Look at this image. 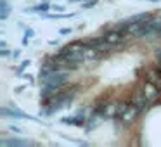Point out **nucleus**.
<instances>
[{"label":"nucleus","instance_id":"obj_1","mask_svg":"<svg viewBox=\"0 0 161 147\" xmlns=\"http://www.w3.org/2000/svg\"><path fill=\"white\" fill-rule=\"evenodd\" d=\"M142 92H144V95L147 97V101L153 104V102H156L158 99H159V95H161V87H159V85H156L154 81H151V80H146Z\"/></svg>","mask_w":161,"mask_h":147},{"label":"nucleus","instance_id":"obj_2","mask_svg":"<svg viewBox=\"0 0 161 147\" xmlns=\"http://www.w3.org/2000/svg\"><path fill=\"white\" fill-rule=\"evenodd\" d=\"M130 102H132V106H135V107L139 109L140 114H142L144 111H147V109L151 107V102L147 101V97L144 95V92H142V90L133 92V95H132V99H130Z\"/></svg>","mask_w":161,"mask_h":147},{"label":"nucleus","instance_id":"obj_3","mask_svg":"<svg viewBox=\"0 0 161 147\" xmlns=\"http://www.w3.org/2000/svg\"><path fill=\"white\" fill-rule=\"evenodd\" d=\"M139 116H140V111L135 107V106H132V102H130V107L126 109L125 112H121L118 118H119V121H121L123 125H132V123L137 121Z\"/></svg>","mask_w":161,"mask_h":147},{"label":"nucleus","instance_id":"obj_4","mask_svg":"<svg viewBox=\"0 0 161 147\" xmlns=\"http://www.w3.org/2000/svg\"><path fill=\"white\" fill-rule=\"evenodd\" d=\"M0 114L7 116V118H14V119H35L33 116L23 112L21 109L14 107V106H11V107H2V109H0Z\"/></svg>","mask_w":161,"mask_h":147},{"label":"nucleus","instance_id":"obj_5","mask_svg":"<svg viewBox=\"0 0 161 147\" xmlns=\"http://www.w3.org/2000/svg\"><path fill=\"white\" fill-rule=\"evenodd\" d=\"M102 116H104L106 119L109 118H118L119 116V111H118V102L116 101H108V104H106L104 111H102Z\"/></svg>","mask_w":161,"mask_h":147},{"label":"nucleus","instance_id":"obj_6","mask_svg":"<svg viewBox=\"0 0 161 147\" xmlns=\"http://www.w3.org/2000/svg\"><path fill=\"white\" fill-rule=\"evenodd\" d=\"M147 80L154 81L156 85H159L161 87V68H151L149 71H147Z\"/></svg>","mask_w":161,"mask_h":147},{"label":"nucleus","instance_id":"obj_7","mask_svg":"<svg viewBox=\"0 0 161 147\" xmlns=\"http://www.w3.org/2000/svg\"><path fill=\"white\" fill-rule=\"evenodd\" d=\"M49 9H52V5H49V2H45V0H43L42 4H36L35 7L23 9V12H38V14H43V12H47Z\"/></svg>","mask_w":161,"mask_h":147},{"label":"nucleus","instance_id":"obj_8","mask_svg":"<svg viewBox=\"0 0 161 147\" xmlns=\"http://www.w3.org/2000/svg\"><path fill=\"white\" fill-rule=\"evenodd\" d=\"M31 142L28 140H19V139H7V140H2V145L4 147H25L30 145Z\"/></svg>","mask_w":161,"mask_h":147},{"label":"nucleus","instance_id":"obj_9","mask_svg":"<svg viewBox=\"0 0 161 147\" xmlns=\"http://www.w3.org/2000/svg\"><path fill=\"white\" fill-rule=\"evenodd\" d=\"M0 4H2V12H0V19L5 21L9 18V12H11V7H9L7 0H0Z\"/></svg>","mask_w":161,"mask_h":147},{"label":"nucleus","instance_id":"obj_10","mask_svg":"<svg viewBox=\"0 0 161 147\" xmlns=\"http://www.w3.org/2000/svg\"><path fill=\"white\" fill-rule=\"evenodd\" d=\"M99 0H85L83 4H81V9H92L94 5H97Z\"/></svg>","mask_w":161,"mask_h":147},{"label":"nucleus","instance_id":"obj_11","mask_svg":"<svg viewBox=\"0 0 161 147\" xmlns=\"http://www.w3.org/2000/svg\"><path fill=\"white\" fill-rule=\"evenodd\" d=\"M30 64H31V63H30V59H28V61H23V63H21V66H19V68H18V69H16V74H21V73H23V71H25V69H26V68H28V66H30Z\"/></svg>","mask_w":161,"mask_h":147},{"label":"nucleus","instance_id":"obj_12","mask_svg":"<svg viewBox=\"0 0 161 147\" xmlns=\"http://www.w3.org/2000/svg\"><path fill=\"white\" fill-rule=\"evenodd\" d=\"M61 121H63L64 125H75V116H66V118H63Z\"/></svg>","mask_w":161,"mask_h":147},{"label":"nucleus","instance_id":"obj_13","mask_svg":"<svg viewBox=\"0 0 161 147\" xmlns=\"http://www.w3.org/2000/svg\"><path fill=\"white\" fill-rule=\"evenodd\" d=\"M25 36H28V38H33V36H35V31H33V28H28L25 31Z\"/></svg>","mask_w":161,"mask_h":147},{"label":"nucleus","instance_id":"obj_14","mask_svg":"<svg viewBox=\"0 0 161 147\" xmlns=\"http://www.w3.org/2000/svg\"><path fill=\"white\" fill-rule=\"evenodd\" d=\"M0 56H2V57H7V56H12V52H9L7 49H2V50H0Z\"/></svg>","mask_w":161,"mask_h":147},{"label":"nucleus","instance_id":"obj_15","mask_svg":"<svg viewBox=\"0 0 161 147\" xmlns=\"http://www.w3.org/2000/svg\"><path fill=\"white\" fill-rule=\"evenodd\" d=\"M52 11H56V12H63V11H64V7H63V5H52Z\"/></svg>","mask_w":161,"mask_h":147},{"label":"nucleus","instance_id":"obj_16","mask_svg":"<svg viewBox=\"0 0 161 147\" xmlns=\"http://www.w3.org/2000/svg\"><path fill=\"white\" fill-rule=\"evenodd\" d=\"M59 33H61V35H69V33H71V28H63Z\"/></svg>","mask_w":161,"mask_h":147},{"label":"nucleus","instance_id":"obj_17","mask_svg":"<svg viewBox=\"0 0 161 147\" xmlns=\"http://www.w3.org/2000/svg\"><path fill=\"white\" fill-rule=\"evenodd\" d=\"M9 128H11L12 132H16V133H21V128H18V126H14V125H11Z\"/></svg>","mask_w":161,"mask_h":147},{"label":"nucleus","instance_id":"obj_18","mask_svg":"<svg viewBox=\"0 0 161 147\" xmlns=\"http://www.w3.org/2000/svg\"><path fill=\"white\" fill-rule=\"evenodd\" d=\"M19 54H21V50H14V52H12V57L16 59V57H19Z\"/></svg>","mask_w":161,"mask_h":147},{"label":"nucleus","instance_id":"obj_19","mask_svg":"<svg viewBox=\"0 0 161 147\" xmlns=\"http://www.w3.org/2000/svg\"><path fill=\"white\" fill-rule=\"evenodd\" d=\"M68 2H85V0H68Z\"/></svg>","mask_w":161,"mask_h":147},{"label":"nucleus","instance_id":"obj_20","mask_svg":"<svg viewBox=\"0 0 161 147\" xmlns=\"http://www.w3.org/2000/svg\"><path fill=\"white\" fill-rule=\"evenodd\" d=\"M147 2H159V0H147Z\"/></svg>","mask_w":161,"mask_h":147},{"label":"nucleus","instance_id":"obj_21","mask_svg":"<svg viewBox=\"0 0 161 147\" xmlns=\"http://www.w3.org/2000/svg\"><path fill=\"white\" fill-rule=\"evenodd\" d=\"M45 2H49V0H45Z\"/></svg>","mask_w":161,"mask_h":147}]
</instances>
